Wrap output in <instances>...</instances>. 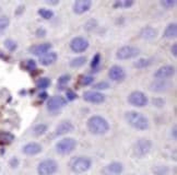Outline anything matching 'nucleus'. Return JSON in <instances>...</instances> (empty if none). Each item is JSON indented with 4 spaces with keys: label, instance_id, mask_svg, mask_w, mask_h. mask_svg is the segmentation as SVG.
I'll return each instance as SVG.
<instances>
[{
    "label": "nucleus",
    "instance_id": "obj_32",
    "mask_svg": "<svg viewBox=\"0 0 177 175\" xmlns=\"http://www.w3.org/2000/svg\"><path fill=\"white\" fill-rule=\"evenodd\" d=\"M94 89H95V91H103V90H107V89H109V83L106 81H101L98 82V83H96L95 85H94Z\"/></svg>",
    "mask_w": 177,
    "mask_h": 175
},
{
    "label": "nucleus",
    "instance_id": "obj_37",
    "mask_svg": "<svg viewBox=\"0 0 177 175\" xmlns=\"http://www.w3.org/2000/svg\"><path fill=\"white\" fill-rule=\"evenodd\" d=\"M66 96H67V100H69V101H73V100H76L77 98V94L76 92H73L72 90H67V92H66Z\"/></svg>",
    "mask_w": 177,
    "mask_h": 175
},
{
    "label": "nucleus",
    "instance_id": "obj_23",
    "mask_svg": "<svg viewBox=\"0 0 177 175\" xmlns=\"http://www.w3.org/2000/svg\"><path fill=\"white\" fill-rule=\"evenodd\" d=\"M152 61H153V59H151V58H140V59H138L136 63H134V67L138 69L147 68V67L152 65Z\"/></svg>",
    "mask_w": 177,
    "mask_h": 175
},
{
    "label": "nucleus",
    "instance_id": "obj_26",
    "mask_svg": "<svg viewBox=\"0 0 177 175\" xmlns=\"http://www.w3.org/2000/svg\"><path fill=\"white\" fill-rule=\"evenodd\" d=\"M47 129H48V126H47L46 124H37V125L33 128V132H34V135L37 137L43 136V135L47 131Z\"/></svg>",
    "mask_w": 177,
    "mask_h": 175
},
{
    "label": "nucleus",
    "instance_id": "obj_14",
    "mask_svg": "<svg viewBox=\"0 0 177 175\" xmlns=\"http://www.w3.org/2000/svg\"><path fill=\"white\" fill-rule=\"evenodd\" d=\"M124 171V165L120 162H112L103 169L104 175H120Z\"/></svg>",
    "mask_w": 177,
    "mask_h": 175
},
{
    "label": "nucleus",
    "instance_id": "obj_15",
    "mask_svg": "<svg viewBox=\"0 0 177 175\" xmlns=\"http://www.w3.org/2000/svg\"><path fill=\"white\" fill-rule=\"evenodd\" d=\"M92 7L91 0H78L73 3V11L77 14H83L90 10Z\"/></svg>",
    "mask_w": 177,
    "mask_h": 175
},
{
    "label": "nucleus",
    "instance_id": "obj_39",
    "mask_svg": "<svg viewBox=\"0 0 177 175\" xmlns=\"http://www.w3.org/2000/svg\"><path fill=\"white\" fill-rule=\"evenodd\" d=\"M26 68H27V70H30V71H32V70H34V69H36V63L34 61V60H27L26 61Z\"/></svg>",
    "mask_w": 177,
    "mask_h": 175
},
{
    "label": "nucleus",
    "instance_id": "obj_8",
    "mask_svg": "<svg viewBox=\"0 0 177 175\" xmlns=\"http://www.w3.org/2000/svg\"><path fill=\"white\" fill-rule=\"evenodd\" d=\"M128 102L137 107H143L145 106L149 102L147 95L141 91H132L128 96Z\"/></svg>",
    "mask_w": 177,
    "mask_h": 175
},
{
    "label": "nucleus",
    "instance_id": "obj_11",
    "mask_svg": "<svg viewBox=\"0 0 177 175\" xmlns=\"http://www.w3.org/2000/svg\"><path fill=\"white\" fill-rule=\"evenodd\" d=\"M83 98L84 101L89 102L92 104H101L105 101V95L102 92H98L95 90L85 91L83 93Z\"/></svg>",
    "mask_w": 177,
    "mask_h": 175
},
{
    "label": "nucleus",
    "instance_id": "obj_5",
    "mask_svg": "<svg viewBox=\"0 0 177 175\" xmlns=\"http://www.w3.org/2000/svg\"><path fill=\"white\" fill-rule=\"evenodd\" d=\"M58 167V163L54 159H45L37 165V173L38 175H54Z\"/></svg>",
    "mask_w": 177,
    "mask_h": 175
},
{
    "label": "nucleus",
    "instance_id": "obj_10",
    "mask_svg": "<svg viewBox=\"0 0 177 175\" xmlns=\"http://www.w3.org/2000/svg\"><path fill=\"white\" fill-rule=\"evenodd\" d=\"M67 104V100L61 95H55L48 98L47 101V109L50 112H56L58 109L63 108Z\"/></svg>",
    "mask_w": 177,
    "mask_h": 175
},
{
    "label": "nucleus",
    "instance_id": "obj_2",
    "mask_svg": "<svg viewBox=\"0 0 177 175\" xmlns=\"http://www.w3.org/2000/svg\"><path fill=\"white\" fill-rule=\"evenodd\" d=\"M126 122L137 130H145L149 128V119L145 115L136 111H129L125 114Z\"/></svg>",
    "mask_w": 177,
    "mask_h": 175
},
{
    "label": "nucleus",
    "instance_id": "obj_41",
    "mask_svg": "<svg viewBox=\"0 0 177 175\" xmlns=\"http://www.w3.org/2000/svg\"><path fill=\"white\" fill-rule=\"evenodd\" d=\"M171 53L173 54V56H174V57H176V56H177V44L176 43L173 44V45H172V48H171Z\"/></svg>",
    "mask_w": 177,
    "mask_h": 175
},
{
    "label": "nucleus",
    "instance_id": "obj_40",
    "mask_svg": "<svg viewBox=\"0 0 177 175\" xmlns=\"http://www.w3.org/2000/svg\"><path fill=\"white\" fill-rule=\"evenodd\" d=\"M153 104L158 107H162L164 105V101L162 98H154V100H153Z\"/></svg>",
    "mask_w": 177,
    "mask_h": 175
},
{
    "label": "nucleus",
    "instance_id": "obj_25",
    "mask_svg": "<svg viewBox=\"0 0 177 175\" xmlns=\"http://www.w3.org/2000/svg\"><path fill=\"white\" fill-rule=\"evenodd\" d=\"M14 136L10 132H0V143L2 145H9L13 141Z\"/></svg>",
    "mask_w": 177,
    "mask_h": 175
},
{
    "label": "nucleus",
    "instance_id": "obj_24",
    "mask_svg": "<svg viewBox=\"0 0 177 175\" xmlns=\"http://www.w3.org/2000/svg\"><path fill=\"white\" fill-rule=\"evenodd\" d=\"M87 63V57L84 56H79V57H76L73 59L70 60V67L71 68H80L82 66H84Z\"/></svg>",
    "mask_w": 177,
    "mask_h": 175
},
{
    "label": "nucleus",
    "instance_id": "obj_7",
    "mask_svg": "<svg viewBox=\"0 0 177 175\" xmlns=\"http://www.w3.org/2000/svg\"><path fill=\"white\" fill-rule=\"evenodd\" d=\"M152 141L148 139H140L134 146V154L137 158H143L152 149Z\"/></svg>",
    "mask_w": 177,
    "mask_h": 175
},
{
    "label": "nucleus",
    "instance_id": "obj_34",
    "mask_svg": "<svg viewBox=\"0 0 177 175\" xmlns=\"http://www.w3.org/2000/svg\"><path fill=\"white\" fill-rule=\"evenodd\" d=\"M93 81H94V78L92 76H83L80 79V82H81L82 85H90L93 83Z\"/></svg>",
    "mask_w": 177,
    "mask_h": 175
},
{
    "label": "nucleus",
    "instance_id": "obj_31",
    "mask_svg": "<svg viewBox=\"0 0 177 175\" xmlns=\"http://www.w3.org/2000/svg\"><path fill=\"white\" fill-rule=\"evenodd\" d=\"M134 5V0H123V1H116L115 7H119V8H129Z\"/></svg>",
    "mask_w": 177,
    "mask_h": 175
},
{
    "label": "nucleus",
    "instance_id": "obj_43",
    "mask_svg": "<svg viewBox=\"0 0 177 175\" xmlns=\"http://www.w3.org/2000/svg\"><path fill=\"white\" fill-rule=\"evenodd\" d=\"M42 96V98H46V96H47V94L46 93H42V94H39V98Z\"/></svg>",
    "mask_w": 177,
    "mask_h": 175
},
{
    "label": "nucleus",
    "instance_id": "obj_20",
    "mask_svg": "<svg viewBox=\"0 0 177 175\" xmlns=\"http://www.w3.org/2000/svg\"><path fill=\"white\" fill-rule=\"evenodd\" d=\"M74 127L73 125L70 123V122H61L59 125L56 127V135L57 136H61V135H65V134H68V132H71V131L73 130Z\"/></svg>",
    "mask_w": 177,
    "mask_h": 175
},
{
    "label": "nucleus",
    "instance_id": "obj_22",
    "mask_svg": "<svg viewBox=\"0 0 177 175\" xmlns=\"http://www.w3.org/2000/svg\"><path fill=\"white\" fill-rule=\"evenodd\" d=\"M177 36V24L176 23H169L164 31V37L167 39H172Z\"/></svg>",
    "mask_w": 177,
    "mask_h": 175
},
{
    "label": "nucleus",
    "instance_id": "obj_12",
    "mask_svg": "<svg viewBox=\"0 0 177 175\" xmlns=\"http://www.w3.org/2000/svg\"><path fill=\"white\" fill-rule=\"evenodd\" d=\"M109 79L115 82H123L126 79V71L124 70L123 67L117 65L112 66L108 70Z\"/></svg>",
    "mask_w": 177,
    "mask_h": 175
},
{
    "label": "nucleus",
    "instance_id": "obj_17",
    "mask_svg": "<svg viewBox=\"0 0 177 175\" xmlns=\"http://www.w3.org/2000/svg\"><path fill=\"white\" fill-rule=\"evenodd\" d=\"M42 150H43V148L37 142H29L22 149L23 153L26 156H36L38 153H41Z\"/></svg>",
    "mask_w": 177,
    "mask_h": 175
},
{
    "label": "nucleus",
    "instance_id": "obj_19",
    "mask_svg": "<svg viewBox=\"0 0 177 175\" xmlns=\"http://www.w3.org/2000/svg\"><path fill=\"white\" fill-rule=\"evenodd\" d=\"M58 59V55L57 53L55 52H49L47 54L43 55L39 57V63L43 66H50L53 63H55Z\"/></svg>",
    "mask_w": 177,
    "mask_h": 175
},
{
    "label": "nucleus",
    "instance_id": "obj_36",
    "mask_svg": "<svg viewBox=\"0 0 177 175\" xmlns=\"http://www.w3.org/2000/svg\"><path fill=\"white\" fill-rule=\"evenodd\" d=\"M161 3L163 7H165V8H173V7L176 5V0H164Z\"/></svg>",
    "mask_w": 177,
    "mask_h": 175
},
{
    "label": "nucleus",
    "instance_id": "obj_27",
    "mask_svg": "<svg viewBox=\"0 0 177 175\" xmlns=\"http://www.w3.org/2000/svg\"><path fill=\"white\" fill-rule=\"evenodd\" d=\"M50 85V79L46 78V77H43V78H39V79L36 81V87L41 90H45Z\"/></svg>",
    "mask_w": 177,
    "mask_h": 175
},
{
    "label": "nucleus",
    "instance_id": "obj_30",
    "mask_svg": "<svg viewBox=\"0 0 177 175\" xmlns=\"http://www.w3.org/2000/svg\"><path fill=\"white\" fill-rule=\"evenodd\" d=\"M102 60V56L100 53H96L95 55H94V57L92 58V61H91V67H92L93 69H96L100 66V63H101Z\"/></svg>",
    "mask_w": 177,
    "mask_h": 175
},
{
    "label": "nucleus",
    "instance_id": "obj_9",
    "mask_svg": "<svg viewBox=\"0 0 177 175\" xmlns=\"http://www.w3.org/2000/svg\"><path fill=\"white\" fill-rule=\"evenodd\" d=\"M89 41L87 38L82 37V36H77V37L72 38L70 42V48L72 52L80 54V53H84L87 48H89Z\"/></svg>",
    "mask_w": 177,
    "mask_h": 175
},
{
    "label": "nucleus",
    "instance_id": "obj_42",
    "mask_svg": "<svg viewBox=\"0 0 177 175\" xmlns=\"http://www.w3.org/2000/svg\"><path fill=\"white\" fill-rule=\"evenodd\" d=\"M10 164H11V166H12V167H16V166H18V164H19V162H18L16 158H13L12 160H11Z\"/></svg>",
    "mask_w": 177,
    "mask_h": 175
},
{
    "label": "nucleus",
    "instance_id": "obj_18",
    "mask_svg": "<svg viewBox=\"0 0 177 175\" xmlns=\"http://www.w3.org/2000/svg\"><path fill=\"white\" fill-rule=\"evenodd\" d=\"M158 36V31L152 26H145L140 31V37L145 41H152Z\"/></svg>",
    "mask_w": 177,
    "mask_h": 175
},
{
    "label": "nucleus",
    "instance_id": "obj_4",
    "mask_svg": "<svg viewBox=\"0 0 177 175\" xmlns=\"http://www.w3.org/2000/svg\"><path fill=\"white\" fill-rule=\"evenodd\" d=\"M76 147H77L76 139H74V138H71V137H67V138H63V139L59 140V141L56 143V146H55L56 151H57L59 154H61V156L70 154L71 152H73Z\"/></svg>",
    "mask_w": 177,
    "mask_h": 175
},
{
    "label": "nucleus",
    "instance_id": "obj_6",
    "mask_svg": "<svg viewBox=\"0 0 177 175\" xmlns=\"http://www.w3.org/2000/svg\"><path fill=\"white\" fill-rule=\"evenodd\" d=\"M140 54V49L136 46H131V45H125L121 46L116 53V58L119 60H127L131 58L137 57Z\"/></svg>",
    "mask_w": 177,
    "mask_h": 175
},
{
    "label": "nucleus",
    "instance_id": "obj_33",
    "mask_svg": "<svg viewBox=\"0 0 177 175\" xmlns=\"http://www.w3.org/2000/svg\"><path fill=\"white\" fill-rule=\"evenodd\" d=\"M10 24V20L8 16H0V31L5 30Z\"/></svg>",
    "mask_w": 177,
    "mask_h": 175
},
{
    "label": "nucleus",
    "instance_id": "obj_29",
    "mask_svg": "<svg viewBox=\"0 0 177 175\" xmlns=\"http://www.w3.org/2000/svg\"><path fill=\"white\" fill-rule=\"evenodd\" d=\"M5 48L8 49V50H10V52H13V50H15V49H16L18 45H16V42H14L13 39L8 38V39H5Z\"/></svg>",
    "mask_w": 177,
    "mask_h": 175
},
{
    "label": "nucleus",
    "instance_id": "obj_16",
    "mask_svg": "<svg viewBox=\"0 0 177 175\" xmlns=\"http://www.w3.org/2000/svg\"><path fill=\"white\" fill-rule=\"evenodd\" d=\"M52 49V44L49 43H43V44H37L34 46L30 47V52L35 56H43V55L49 53V50Z\"/></svg>",
    "mask_w": 177,
    "mask_h": 175
},
{
    "label": "nucleus",
    "instance_id": "obj_21",
    "mask_svg": "<svg viewBox=\"0 0 177 175\" xmlns=\"http://www.w3.org/2000/svg\"><path fill=\"white\" fill-rule=\"evenodd\" d=\"M168 88H169V83L166 80H155L150 85L151 91H154V92H164Z\"/></svg>",
    "mask_w": 177,
    "mask_h": 175
},
{
    "label": "nucleus",
    "instance_id": "obj_28",
    "mask_svg": "<svg viewBox=\"0 0 177 175\" xmlns=\"http://www.w3.org/2000/svg\"><path fill=\"white\" fill-rule=\"evenodd\" d=\"M38 14L45 20L52 19L53 16H54V12H53V10H50V9H46V8L39 9V10H38Z\"/></svg>",
    "mask_w": 177,
    "mask_h": 175
},
{
    "label": "nucleus",
    "instance_id": "obj_3",
    "mask_svg": "<svg viewBox=\"0 0 177 175\" xmlns=\"http://www.w3.org/2000/svg\"><path fill=\"white\" fill-rule=\"evenodd\" d=\"M91 165H92V161L90 158H87V156H76L71 159L69 162V167L71 169V171L78 174L89 171Z\"/></svg>",
    "mask_w": 177,
    "mask_h": 175
},
{
    "label": "nucleus",
    "instance_id": "obj_38",
    "mask_svg": "<svg viewBox=\"0 0 177 175\" xmlns=\"http://www.w3.org/2000/svg\"><path fill=\"white\" fill-rule=\"evenodd\" d=\"M35 34H36V36H37V37H44V36H46L47 32H46V30H45L44 27H38L37 30H36Z\"/></svg>",
    "mask_w": 177,
    "mask_h": 175
},
{
    "label": "nucleus",
    "instance_id": "obj_1",
    "mask_svg": "<svg viewBox=\"0 0 177 175\" xmlns=\"http://www.w3.org/2000/svg\"><path fill=\"white\" fill-rule=\"evenodd\" d=\"M87 129L93 135H104L109 130V124L106 119L100 115L91 116L87 119Z\"/></svg>",
    "mask_w": 177,
    "mask_h": 175
},
{
    "label": "nucleus",
    "instance_id": "obj_35",
    "mask_svg": "<svg viewBox=\"0 0 177 175\" xmlns=\"http://www.w3.org/2000/svg\"><path fill=\"white\" fill-rule=\"evenodd\" d=\"M70 80H71L70 74H63V76L58 79V83H59L60 85H65V84H67Z\"/></svg>",
    "mask_w": 177,
    "mask_h": 175
},
{
    "label": "nucleus",
    "instance_id": "obj_13",
    "mask_svg": "<svg viewBox=\"0 0 177 175\" xmlns=\"http://www.w3.org/2000/svg\"><path fill=\"white\" fill-rule=\"evenodd\" d=\"M175 74V67L171 65H165L161 68H158V70L155 71L154 74V77H155L158 80H166L172 78Z\"/></svg>",
    "mask_w": 177,
    "mask_h": 175
}]
</instances>
